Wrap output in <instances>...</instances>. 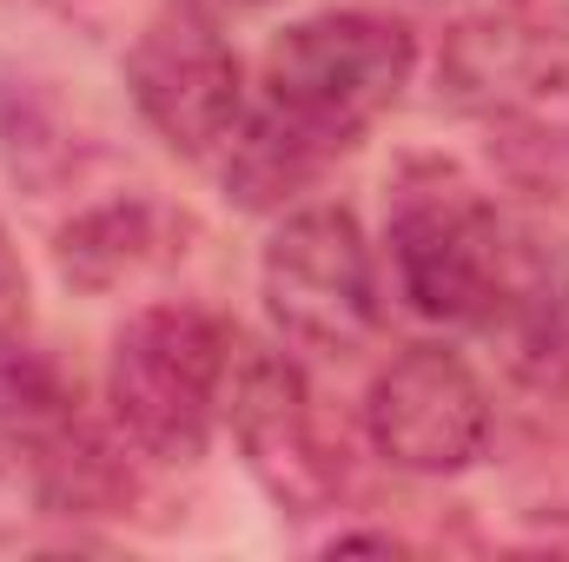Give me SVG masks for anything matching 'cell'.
<instances>
[{
  "mask_svg": "<svg viewBox=\"0 0 569 562\" xmlns=\"http://www.w3.org/2000/svg\"><path fill=\"white\" fill-rule=\"evenodd\" d=\"M385 252H391V291L430 324H483L510 265L497 205L437 159L405 165V179L391 185Z\"/></svg>",
  "mask_w": 569,
  "mask_h": 562,
  "instance_id": "cell-3",
  "label": "cell"
},
{
  "mask_svg": "<svg viewBox=\"0 0 569 562\" xmlns=\"http://www.w3.org/2000/svg\"><path fill=\"white\" fill-rule=\"evenodd\" d=\"M53 259H60V279L73 284V291L107 298V291L146 279L152 265L172 259V212L152 205V199H107V205H87V212L60 232Z\"/></svg>",
  "mask_w": 569,
  "mask_h": 562,
  "instance_id": "cell-10",
  "label": "cell"
},
{
  "mask_svg": "<svg viewBox=\"0 0 569 562\" xmlns=\"http://www.w3.org/2000/svg\"><path fill=\"white\" fill-rule=\"evenodd\" d=\"M437 93L477 120H523L569 93V0H490L437 47Z\"/></svg>",
  "mask_w": 569,
  "mask_h": 562,
  "instance_id": "cell-6",
  "label": "cell"
},
{
  "mask_svg": "<svg viewBox=\"0 0 569 562\" xmlns=\"http://www.w3.org/2000/svg\"><path fill=\"white\" fill-rule=\"evenodd\" d=\"M219 423H232L246 470L259 476V490L279 510L318 516V510L338 503V490H345V450L325 436L318 404H311V384H305V371L284 351H266V344H239L232 351Z\"/></svg>",
  "mask_w": 569,
  "mask_h": 562,
  "instance_id": "cell-5",
  "label": "cell"
},
{
  "mask_svg": "<svg viewBox=\"0 0 569 562\" xmlns=\"http://www.w3.org/2000/svg\"><path fill=\"white\" fill-rule=\"evenodd\" d=\"M418 73V40L391 13H311L291 20L259 60V87L279 120L305 127L311 140L345 145L371 120L398 107V93Z\"/></svg>",
  "mask_w": 569,
  "mask_h": 562,
  "instance_id": "cell-2",
  "label": "cell"
},
{
  "mask_svg": "<svg viewBox=\"0 0 569 562\" xmlns=\"http://www.w3.org/2000/svg\"><path fill=\"white\" fill-rule=\"evenodd\" d=\"M239 331L206 304H146L113 331L107 351V411L127 450L152 463H199L232 371Z\"/></svg>",
  "mask_w": 569,
  "mask_h": 562,
  "instance_id": "cell-1",
  "label": "cell"
},
{
  "mask_svg": "<svg viewBox=\"0 0 569 562\" xmlns=\"http://www.w3.org/2000/svg\"><path fill=\"white\" fill-rule=\"evenodd\" d=\"M20 324H27V265H20V252L0 225V338H13Z\"/></svg>",
  "mask_w": 569,
  "mask_h": 562,
  "instance_id": "cell-13",
  "label": "cell"
},
{
  "mask_svg": "<svg viewBox=\"0 0 569 562\" xmlns=\"http://www.w3.org/2000/svg\"><path fill=\"white\" fill-rule=\"evenodd\" d=\"M67 423H80V391L67 384V371L47 351L20 344V331L0 338V450L33 470V456Z\"/></svg>",
  "mask_w": 569,
  "mask_h": 562,
  "instance_id": "cell-12",
  "label": "cell"
},
{
  "mask_svg": "<svg viewBox=\"0 0 569 562\" xmlns=\"http://www.w3.org/2000/svg\"><path fill=\"white\" fill-rule=\"evenodd\" d=\"M127 93L146 133L179 159H212L246 120V67L199 7H172L127 53Z\"/></svg>",
  "mask_w": 569,
  "mask_h": 562,
  "instance_id": "cell-7",
  "label": "cell"
},
{
  "mask_svg": "<svg viewBox=\"0 0 569 562\" xmlns=\"http://www.w3.org/2000/svg\"><path fill=\"white\" fill-rule=\"evenodd\" d=\"M503 371L530 391H563L569 384V272L543 252H517L510 245V265L503 284L483 311V324Z\"/></svg>",
  "mask_w": 569,
  "mask_h": 562,
  "instance_id": "cell-9",
  "label": "cell"
},
{
  "mask_svg": "<svg viewBox=\"0 0 569 562\" xmlns=\"http://www.w3.org/2000/svg\"><path fill=\"white\" fill-rule=\"evenodd\" d=\"M365 430L405 476H463L490 450V391L457 351L411 344L371 378Z\"/></svg>",
  "mask_w": 569,
  "mask_h": 562,
  "instance_id": "cell-8",
  "label": "cell"
},
{
  "mask_svg": "<svg viewBox=\"0 0 569 562\" xmlns=\"http://www.w3.org/2000/svg\"><path fill=\"white\" fill-rule=\"evenodd\" d=\"M259 298L291 344L345 358L378 331V252L345 205H298L259 259Z\"/></svg>",
  "mask_w": 569,
  "mask_h": 562,
  "instance_id": "cell-4",
  "label": "cell"
},
{
  "mask_svg": "<svg viewBox=\"0 0 569 562\" xmlns=\"http://www.w3.org/2000/svg\"><path fill=\"white\" fill-rule=\"evenodd\" d=\"M331 152L338 145L311 140L305 127H291L272 107H259V113H246L232 127V140L219 145L212 159H219V179H226L232 205H246V212H284L331 165Z\"/></svg>",
  "mask_w": 569,
  "mask_h": 562,
  "instance_id": "cell-11",
  "label": "cell"
}]
</instances>
